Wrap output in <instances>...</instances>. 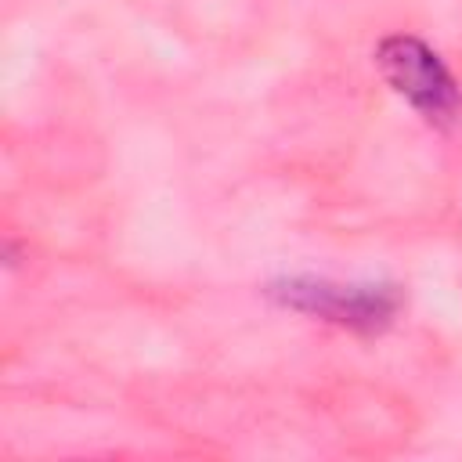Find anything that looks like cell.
Here are the masks:
<instances>
[{"label": "cell", "mask_w": 462, "mask_h": 462, "mask_svg": "<svg viewBox=\"0 0 462 462\" xmlns=\"http://www.w3.org/2000/svg\"><path fill=\"white\" fill-rule=\"evenodd\" d=\"M271 292L296 310H307L350 328H379L397 310V296L386 285H332L314 278H289Z\"/></svg>", "instance_id": "cell-2"}, {"label": "cell", "mask_w": 462, "mask_h": 462, "mask_svg": "<svg viewBox=\"0 0 462 462\" xmlns=\"http://www.w3.org/2000/svg\"><path fill=\"white\" fill-rule=\"evenodd\" d=\"M375 65L383 72V79L426 119L433 123H448L458 116L462 108V94L458 83L451 76V69L440 61V54L422 43L419 36H386L375 51Z\"/></svg>", "instance_id": "cell-1"}]
</instances>
